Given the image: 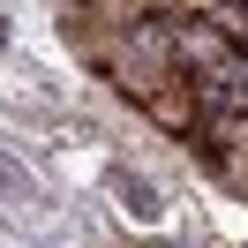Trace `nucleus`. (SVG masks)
Listing matches in <instances>:
<instances>
[{
	"label": "nucleus",
	"instance_id": "1",
	"mask_svg": "<svg viewBox=\"0 0 248 248\" xmlns=\"http://www.w3.org/2000/svg\"><path fill=\"white\" fill-rule=\"evenodd\" d=\"M106 76L121 98H136V106H151L166 83H181V53H173V16H151L136 23V31H121V46L106 53Z\"/></svg>",
	"mask_w": 248,
	"mask_h": 248
},
{
	"label": "nucleus",
	"instance_id": "3",
	"mask_svg": "<svg viewBox=\"0 0 248 248\" xmlns=\"http://www.w3.org/2000/svg\"><path fill=\"white\" fill-rule=\"evenodd\" d=\"M113 196H121V211L136 218V226H151V218H158V188L143 181V173H128V166H113Z\"/></svg>",
	"mask_w": 248,
	"mask_h": 248
},
{
	"label": "nucleus",
	"instance_id": "5",
	"mask_svg": "<svg viewBox=\"0 0 248 248\" xmlns=\"http://www.w3.org/2000/svg\"><path fill=\"white\" fill-rule=\"evenodd\" d=\"M76 8H91V0H76Z\"/></svg>",
	"mask_w": 248,
	"mask_h": 248
},
{
	"label": "nucleus",
	"instance_id": "4",
	"mask_svg": "<svg viewBox=\"0 0 248 248\" xmlns=\"http://www.w3.org/2000/svg\"><path fill=\"white\" fill-rule=\"evenodd\" d=\"M0 53H8V23H0Z\"/></svg>",
	"mask_w": 248,
	"mask_h": 248
},
{
	"label": "nucleus",
	"instance_id": "2",
	"mask_svg": "<svg viewBox=\"0 0 248 248\" xmlns=\"http://www.w3.org/2000/svg\"><path fill=\"white\" fill-rule=\"evenodd\" d=\"M143 113H151L166 136H196V128H203V98H196V83H188V76H181V83H166V91H158Z\"/></svg>",
	"mask_w": 248,
	"mask_h": 248
}]
</instances>
